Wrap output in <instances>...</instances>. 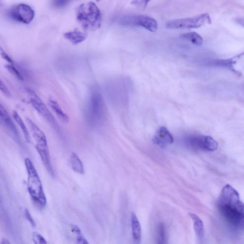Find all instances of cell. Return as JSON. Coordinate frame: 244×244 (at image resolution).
I'll list each match as a JSON object with an SVG mask.
<instances>
[{
	"mask_svg": "<svg viewBox=\"0 0 244 244\" xmlns=\"http://www.w3.org/2000/svg\"><path fill=\"white\" fill-rule=\"evenodd\" d=\"M219 211L230 227L240 230L244 227V204L239 193L230 185L225 186L218 202Z\"/></svg>",
	"mask_w": 244,
	"mask_h": 244,
	"instance_id": "1",
	"label": "cell"
},
{
	"mask_svg": "<svg viewBox=\"0 0 244 244\" xmlns=\"http://www.w3.org/2000/svg\"><path fill=\"white\" fill-rule=\"evenodd\" d=\"M26 123L29 133L30 132L36 143V149L39 154L46 169L51 176L54 177L55 172L51 163L49 150L46 135L31 119L27 118Z\"/></svg>",
	"mask_w": 244,
	"mask_h": 244,
	"instance_id": "2",
	"label": "cell"
},
{
	"mask_svg": "<svg viewBox=\"0 0 244 244\" xmlns=\"http://www.w3.org/2000/svg\"><path fill=\"white\" fill-rule=\"evenodd\" d=\"M102 19L100 9L92 1L82 4L76 11L77 21L83 28L87 30L94 31L100 28Z\"/></svg>",
	"mask_w": 244,
	"mask_h": 244,
	"instance_id": "3",
	"label": "cell"
},
{
	"mask_svg": "<svg viewBox=\"0 0 244 244\" xmlns=\"http://www.w3.org/2000/svg\"><path fill=\"white\" fill-rule=\"evenodd\" d=\"M24 163L28 176L27 186L28 192L36 205L40 208H44L47 200L39 176L29 158L26 157Z\"/></svg>",
	"mask_w": 244,
	"mask_h": 244,
	"instance_id": "4",
	"label": "cell"
},
{
	"mask_svg": "<svg viewBox=\"0 0 244 244\" xmlns=\"http://www.w3.org/2000/svg\"><path fill=\"white\" fill-rule=\"evenodd\" d=\"M117 21L121 26L142 27L151 32H156L158 28L157 21L147 15H124L118 18Z\"/></svg>",
	"mask_w": 244,
	"mask_h": 244,
	"instance_id": "5",
	"label": "cell"
},
{
	"mask_svg": "<svg viewBox=\"0 0 244 244\" xmlns=\"http://www.w3.org/2000/svg\"><path fill=\"white\" fill-rule=\"evenodd\" d=\"M105 106L102 95L98 92L92 94L88 109V120L92 125H97L104 120Z\"/></svg>",
	"mask_w": 244,
	"mask_h": 244,
	"instance_id": "6",
	"label": "cell"
},
{
	"mask_svg": "<svg viewBox=\"0 0 244 244\" xmlns=\"http://www.w3.org/2000/svg\"><path fill=\"white\" fill-rule=\"evenodd\" d=\"M211 23L210 16L206 13L192 17L170 21L166 23V27L169 29L198 28L206 23Z\"/></svg>",
	"mask_w": 244,
	"mask_h": 244,
	"instance_id": "7",
	"label": "cell"
},
{
	"mask_svg": "<svg viewBox=\"0 0 244 244\" xmlns=\"http://www.w3.org/2000/svg\"><path fill=\"white\" fill-rule=\"evenodd\" d=\"M7 15L10 19L24 24H29L34 19L35 12L26 4H19L8 10Z\"/></svg>",
	"mask_w": 244,
	"mask_h": 244,
	"instance_id": "8",
	"label": "cell"
},
{
	"mask_svg": "<svg viewBox=\"0 0 244 244\" xmlns=\"http://www.w3.org/2000/svg\"><path fill=\"white\" fill-rule=\"evenodd\" d=\"M186 143L193 149L206 152L216 150L218 146V142L209 135H191L186 138Z\"/></svg>",
	"mask_w": 244,
	"mask_h": 244,
	"instance_id": "9",
	"label": "cell"
},
{
	"mask_svg": "<svg viewBox=\"0 0 244 244\" xmlns=\"http://www.w3.org/2000/svg\"><path fill=\"white\" fill-rule=\"evenodd\" d=\"M30 95V102L33 107L36 110L42 117L53 125L56 124L55 120L51 112L48 109L44 102L39 97L36 92L30 90L29 91Z\"/></svg>",
	"mask_w": 244,
	"mask_h": 244,
	"instance_id": "10",
	"label": "cell"
},
{
	"mask_svg": "<svg viewBox=\"0 0 244 244\" xmlns=\"http://www.w3.org/2000/svg\"><path fill=\"white\" fill-rule=\"evenodd\" d=\"M243 57V53L235 56V57L227 59H215L206 61L205 63L206 65L209 67H222L230 70L233 72L241 75V73L235 68L237 62Z\"/></svg>",
	"mask_w": 244,
	"mask_h": 244,
	"instance_id": "11",
	"label": "cell"
},
{
	"mask_svg": "<svg viewBox=\"0 0 244 244\" xmlns=\"http://www.w3.org/2000/svg\"><path fill=\"white\" fill-rule=\"evenodd\" d=\"M174 142L173 137L166 128L162 127L157 131L153 138V142L158 147L164 148L172 144Z\"/></svg>",
	"mask_w": 244,
	"mask_h": 244,
	"instance_id": "12",
	"label": "cell"
},
{
	"mask_svg": "<svg viewBox=\"0 0 244 244\" xmlns=\"http://www.w3.org/2000/svg\"><path fill=\"white\" fill-rule=\"evenodd\" d=\"M132 231L133 244H141L142 238V229L138 218L134 212L131 213Z\"/></svg>",
	"mask_w": 244,
	"mask_h": 244,
	"instance_id": "13",
	"label": "cell"
},
{
	"mask_svg": "<svg viewBox=\"0 0 244 244\" xmlns=\"http://www.w3.org/2000/svg\"><path fill=\"white\" fill-rule=\"evenodd\" d=\"M0 120L3 124H4L5 127L8 128L9 130L11 131L12 133L18 137V133L17 131L14 123H13V121L11 120L10 116L9 115V114L8 113L6 110L5 109L3 105L0 103Z\"/></svg>",
	"mask_w": 244,
	"mask_h": 244,
	"instance_id": "14",
	"label": "cell"
},
{
	"mask_svg": "<svg viewBox=\"0 0 244 244\" xmlns=\"http://www.w3.org/2000/svg\"><path fill=\"white\" fill-rule=\"evenodd\" d=\"M189 216L193 222V228L197 239L199 241L202 242L205 238L204 224L203 221L196 214L189 213Z\"/></svg>",
	"mask_w": 244,
	"mask_h": 244,
	"instance_id": "15",
	"label": "cell"
},
{
	"mask_svg": "<svg viewBox=\"0 0 244 244\" xmlns=\"http://www.w3.org/2000/svg\"><path fill=\"white\" fill-rule=\"evenodd\" d=\"M49 104L52 110L55 112L59 120L63 124H67L69 122V117L67 114L63 111L58 103L53 98L50 99Z\"/></svg>",
	"mask_w": 244,
	"mask_h": 244,
	"instance_id": "16",
	"label": "cell"
},
{
	"mask_svg": "<svg viewBox=\"0 0 244 244\" xmlns=\"http://www.w3.org/2000/svg\"><path fill=\"white\" fill-rule=\"evenodd\" d=\"M65 38L73 44H78L86 39V35L80 31L75 30L64 34Z\"/></svg>",
	"mask_w": 244,
	"mask_h": 244,
	"instance_id": "17",
	"label": "cell"
},
{
	"mask_svg": "<svg viewBox=\"0 0 244 244\" xmlns=\"http://www.w3.org/2000/svg\"><path fill=\"white\" fill-rule=\"evenodd\" d=\"M70 166L73 171L79 174H83L85 173L84 165L80 158L75 152H73L70 157Z\"/></svg>",
	"mask_w": 244,
	"mask_h": 244,
	"instance_id": "18",
	"label": "cell"
},
{
	"mask_svg": "<svg viewBox=\"0 0 244 244\" xmlns=\"http://www.w3.org/2000/svg\"><path fill=\"white\" fill-rule=\"evenodd\" d=\"M13 117L14 120L20 126L21 129L23 131L26 142L27 143H30L31 140L30 134L28 128L27 127L26 125V124H24V122L23 121L22 118L21 117L18 112H17L15 111L13 112Z\"/></svg>",
	"mask_w": 244,
	"mask_h": 244,
	"instance_id": "19",
	"label": "cell"
},
{
	"mask_svg": "<svg viewBox=\"0 0 244 244\" xmlns=\"http://www.w3.org/2000/svg\"><path fill=\"white\" fill-rule=\"evenodd\" d=\"M156 244H168L166 228L163 223H160L157 226Z\"/></svg>",
	"mask_w": 244,
	"mask_h": 244,
	"instance_id": "20",
	"label": "cell"
},
{
	"mask_svg": "<svg viewBox=\"0 0 244 244\" xmlns=\"http://www.w3.org/2000/svg\"><path fill=\"white\" fill-rule=\"evenodd\" d=\"M181 38L188 40L196 46H200L203 42V38L199 34L196 32H189L182 34Z\"/></svg>",
	"mask_w": 244,
	"mask_h": 244,
	"instance_id": "21",
	"label": "cell"
},
{
	"mask_svg": "<svg viewBox=\"0 0 244 244\" xmlns=\"http://www.w3.org/2000/svg\"><path fill=\"white\" fill-rule=\"evenodd\" d=\"M33 240L34 244H47L45 238L36 232L33 233Z\"/></svg>",
	"mask_w": 244,
	"mask_h": 244,
	"instance_id": "22",
	"label": "cell"
},
{
	"mask_svg": "<svg viewBox=\"0 0 244 244\" xmlns=\"http://www.w3.org/2000/svg\"><path fill=\"white\" fill-rule=\"evenodd\" d=\"M6 67L10 72L13 75L19 79V80H23V79L22 75L19 72L18 70L15 67L14 64H10V65H7Z\"/></svg>",
	"mask_w": 244,
	"mask_h": 244,
	"instance_id": "23",
	"label": "cell"
},
{
	"mask_svg": "<svg viewBox=\"0 0 244 244\" xmlns=\"http://www.w3.org/2000/svg\"><path fill=\"white\" fill-rule=\"evenodd\" d=\"M0 91L3 92V94H4L6 96H9L11 95L10 91H9L7 87L5 85L4 83L1 81V79H0Z\"/></svg>",
	"mask_w": 244,
	"mask_h": 244,
	"instance_id": "24",
	"label": "cell"
},
{
	"mask_svg": "<svg viewBox=\"0 0 244 244\" xmlns=\"http://www.w3.org/2000/svg\"><path fill=\"white\" fill-rule=\"evenodd\" d=\"M24 213H25L26 218L27 219V220L30 223L32 226H33V227L36 226V223L34 222L33 219L32 218V216L31 215L29 211V210L27 209H26L25 211H24Z\"/></svg>",
	"mask_w": 244,
	"mask_h": 244,
	"instance_id": "25",
	"label": "cell"
},
{
	"mask_svg": "<svg viewBox=\"0 0 244 244\" xmlns=\"http://www.w3.org/2000/svg\"><path fill=\"white\" fill-rule=\"evenodd\" d=\"M69 3V1H63V0H58L55 1L53 2V4L55 6L57 7H63L67 5L68 3Z\"/></svg>",
	"mask_w": 244,
	"mask_h": 244,
	"instance_id": "26",
	"label": "cell"
},
{
	"mask_svg": "<svg viewBox=\"0 0 244 244\" xmlns=\"http://www.w3.org/2000/svg\"><path fill=\"white\" fill-rule=\"evenodd\" d=\"M71 228L73 233H75V235H76V237H78V236L82 235V232H81L80 228H79L78 226H77L75 225H71Z\"/></svg>",
	"mask_w": 244,
	"mask_h": 244,
	"instance_id": "27",
	"label": "cell"
},
{
	"mask_svg": "<svg viewBox=\"0 0 244 244\" xmlns=\"http://www.w3.org/2000/svg\"><path fill=\"white\" fill-rule=\"evenodd\" d=\"M0 51H1V54L2 57H3V58L5 60H6L8 63H10L11 64H14V63H13V61H12L11 59V58L10 57H9L8 55L7 54V53L4 51V50H3L2 49L1 47H0Z\"/></svg>",
	"mask_w": 244,
	"mask_h": 244,
	"instance_id": "28",
	"label": "cell"
},
{
	"mask_svg": "<svg viewBox=\"0 0 244 244\" xmlns=\"http://www.w3.org/2000/svg\"><path fill=\"white\" fill-rule=\"evenodd\" d=\"M76 243L77 244H89L87 240L83 236V235L77 237Z\"/></svg>",
	"mask_w": 244,
	"mask_h": 244,
	"instance_id": "29",
	"label": "cell"
},
{
	"mask_svg": "<svg viewBox=\"0 0 244 244\" xmlns=\"http://www.w3.org/2000/svg\"><path fill=\"white\" fill-rule=\"evenodd\" d=\"M0 244H11L10 242L6 239H3L1 241Z\"/></svg>",
	"mask_w": 244,
	"mask_h": 244,
	"instance_id": "30",
	"label": "cell"
},
{
	"mask_svg": "<svg viewBox=\"0 0 244 244\" xmlns=\"http://www.w3.org/2000/svg\"><path fill=\"white\" fill-rule=\"evenodd\" d=\"M1 2H0V5H1Z\"/></svg>",
	"mask_w": 244,
	"mask_h": 244,
	"instance_id": "31",
	"label": "cell"
}]
</instances>
